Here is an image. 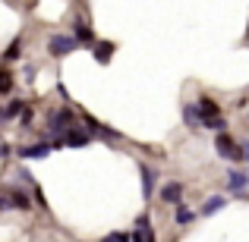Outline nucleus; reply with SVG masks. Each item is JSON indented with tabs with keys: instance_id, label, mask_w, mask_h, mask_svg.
Returning a JSON list of instances; mask_svg holds the SVG:
<instances>
[{
	"instance_id": "nucleus-1",
	"label": "nucleus",
	"mask_w": 249,
	"mask_h": 242,
	"mask_svg": "<svg viewBox=\"0 0 249 242\" xmlns=\"http://www.w3.org/2000/svg\"><path fill=\"white\" fill-rule=\"evenodd\" d=\"M51 145L54 148H85V145H91V132L89 129H79V123H76V126H70L67 132L57 135Z\"/></svg>"
},
{
	"instance_id": "nucleus-2",
	"label": "nucleus",
	"mask_w": 249,
	"mask_h": 242,
	"mask_svg": "<svg viewBox=\"0 0 249 242\" xmlns=\"http://www.w3.org/2000/svg\"><path fill=\"white\" fill-rule=\"evenodd\" d=\"M214 151H218V158H224V161H231V163L243 161V148H240V142H233L231 135H227V129H224V132H218V139H214Z\"/></svg>"
},
{
	"instance_id": "nucleus-3",
	"label": "nucleus",
	"mask_w": 249,
	"mask_h": 242,
	"mask_svg": "<svg viewBox=\"0 0 249 242\" xmlns=\"http://www.w3.org/2000/svg\"><path fill=\"white\" fill-rule=\"evenodd\" d=\"M76 123H79L76 110H73V107H63V110H57V113L48 120V132L57 139L60 132H67V129H70V126H76Z\"/></svg>"
},
{
	"instance_id": "nucleus-4",
	"label": "nucleus",
	"mask_w": 249,
	"mask_h": 242,
	"mask_svg": "<svg viewBox=\"0 0 249 242\" xmlns=\"http://www.w3.org/2000/svg\"><path fill=\"white\" fill-rule=\"evenodd\" d=\"M76 48H79V41H76L73 35H51L48 38V54L51 57H67V54H73Z\"/></svg>"
},
{
	"instance_id": "nucleus-5",
	"label": "nucleus",
	"mask_w": 249,
	"mask_h": 242,
	"mask_svg": "<svg viewBox=\"0 0 249 242\" xmlns=\"http://www.w3.org/2000/svg\"><path fill=\"white\" fill-rule=\"evenodd\" d=\"M51 142H35V145H22V148H16V154L22 161H38V158H48L51 154Z\"/></svg>"
},
{
	"instance_id": "nucleus-6",
	"label": "nucleus",
	"mask_w": 249,
	"mask_h": 242,
	"mask_svg": "<svg viewBox=\"0 0 249 242\" xmlns=\"http://www.w3.org/2000/svg\"><path fill=\"white\" fill-rule=\"evenodd\" d=\"M158 195H161L164 205H180V201H183V182H164Z\"/></svg>"
},
{
	"instance_id": "nucleus-7",
	"label": "nucleus",
	"mask_w": 249,
	"mask_h": 242,
	"mask_svg": "<svg viewBox=\"0 0 249 242\" xmlns=\"http://www.w3.org/2000/svg\"><path fill=\"white\" fill-rule=\"evenodd\" d=\"M117 44L114 41H91V54H95L98 63H110V57H114Z\"/></svg>"
},
{
	"instance_id": "nucleus-8",
	"label": "nucleus",
	"mask_w": 249,
	"mask_h": 242,
	"mask_svg": "<svg viewBox=\"0 0 249 242\" xmlns=\"http://www.w3.org/2000/svg\"><path fill=\"white\" fill-rule=\"evenodd\" d=\"M6 195H10V205H13V211H29V208H32V198H29V192H22V189H6Z\"/></svg>"
},
{
	"instance_id": "nucleus-9",
	"label": "nucleus",
	"mask_w": 249,
	"mask_h": 242,
	"mask_svg": "<svg viewBox=\"0 0 249 242\" xmlns=\"http://www.w3.org/2000/svg\"><path fill=\"white\" fill-rule=\"evenodd\" d=\"M196 110H199V116L205 120V116H218V113H221V104H214L212 97L199 95V97H196Z\"/></svg>"
},
{
	"instance_id": "nucleus-10",
	"label": "nucleus",
	"mask_w": 249,
	"mask_h": 242,
	"mask_svg": "<svg viewBox=\"0 0 249 242\" xmlns=\"http://www.w3.org/2000/svg\"><path fill=\"white\" fill-rule=\"evenodd\" d=\"M227 189H231V192L249 189V173L246 170H227Z\"/></svg>"
},
{
	"instance_id": "nucleus-11",
	"label": "nucleus",
	"mask_w": 249,
	"mask_h": 242,
	"mask_svg": "<svg viewBox=\"0 0 249 242\" xmlns=\"http://www.w3.org/2000/svg\"><path fill=\"white\" fill-rule=\"evenodd\" d=\"M139 176H142V195H145V201H148L155 195V170L142 163V167H139Z\"/></svg>"
},
{
	"instance_id": "nucleus-12",
	"label": "nucleus",
	"mask_w": 249,
	"mask_h": 242,
	"mask_svg": "<svg viewBox=\"0 0 249 242\" xmlns=\"http://www.w3.org/2000/svg\"><path fill=\"white\" fill-rule=\"evenodd\" d=\"M224 205H227V198H224V195H212V198H208L205 205L199 208V214H202V217H212V214H218Z\"/></svg>"
},
{
	"instance_id": "nucleus-13",
	"label": "nucleus",
	"mask_w": 249,
	"mask_h": 242,
	"mask_svg": "<svg viewBox=\"0 0 249 242\" xmlns=\"http://www.w3.org/2000/svg\"><path fill=\"white\" fill-rule=\"evenodd\" d=\"M183 123H186V129L202 126V116H199V110H196V104H186V107H183Z\"/></svg>"
},
{
	"instance_id": "nucleus-14",
	"label": "nucleus",
	"mask_w": 249,
	"mask_h": 242,
	"mask_svg": "<svg viewBox=\"0 0 249 242\" xmlns=\"http://www.w3.org/2000/svg\"><path fill=\"white\" fill-rule=\"evenodd\" d=\"M174 220H177L180 226H189V224L196 220V211H189L186 205H177V214H174Z\"/></svg>"
},
{
	"instance_id": "nucleus-15",
	"label": "nucleus",
	"mask_w": 249,
	"mask_h": 242,
	"mask_svg": "<svg viewBox=\"0 0 249 242\" xmlns=\"http://www.w3.org/2000/svg\"><path fill=\"white\" fill-rule=\"evenodd\" d=\"M22 97H13V101L10 104H6V110H3V113H0V123H6V120H13V116H19V107H22Z\"/></svg>"
},
{
	"instance_id": "nucleus-16",
	"label": "nucleus",
	"mask_w": 249,
	"mask_h": 242,
	"mask_svg": "<svg viewBox=\"0 0 249 242\" xmlns=\"http://www.w3.org/2000/svg\"><path fill=\"white\" fill-rule=\"evenodd\" d=\"M202 126H205V129H212V132H224V129H227V120H224V116H205V120H202Z\"/></svg>"
},
{
	"instance_id": "nucleus-17",
	"label": "nucleus",
	"mask_w": 249,
	"mask_h": 242,
	"mask_svg": "<svg viewBox=\"0 0 249 242\" xmlns=\"http://www.w3.org/2000/svg\"><path fill=\"white\" fill-rule=\"evenodd\" d=\"M76 41H82V44H91V41H95V35H91V32H89V25H85L82 22V19H79V22H76Z\"/></svg>"
},
{
	"instance_id": "nucleus-18",
	"label": "nucleus",
	"mask_w": 249,
	"mask_h": 242,
	"mask_svg": "<svg viewBox=\"0 0 249 242\" xmlns=\"http://www.w3.org/2000/svg\"><path fill=\"white\" fill-rule=\"evenodd\" d=\"M19 54H22V38H16V41L6 48V54H3V57H6V60H16Z\"/></svg>"
},
{
	"instance_id": "nucleus-19",
	"label": "nucleus",
	"mask_w": 249,
	"mask_h": 242,
	"mask_svg": "<svg viewBox=\"0 0 249 242\" xmlns=\"http://www.w3.org/2000/svg\"><path fill=\"white\" fill-rule=\"evenodd\" d=\"M136 230H142V233H145V236H148V239H155V233H152V230H148V214H142V217H139V220H136Z\"/></svg>"
},
{
	"instance_id": "nucleus-20",
	"label": "nucleus",
	"mask_w": 249,
	"mask_h": 242,
	"mask_svg": "<svg viewBox=\"0 0 249 242\" xmlns=\"http://www.w3.org/2000/svg\"><path fill=\"white\" fill-rule=\"evenodd\" d=\"M10 85H13L10 73H6V69H0V91H10Z\"/></svg>"
},
{
	"instance_id": "nucleus-21",
	"label": "nucleus",
	"mask_w": 249,
	"mask_h": 242,
	"mask_svg": "<svg viewBox=\"0 0 249 242\" xmlns=\"http://www.w3.org/2000/svg\"><path fill=\"white\" fill-rule=\"evenodd\" d=\"M240 148H243V161H249V142H243Z\"/></svg>"
}]
</instances>
